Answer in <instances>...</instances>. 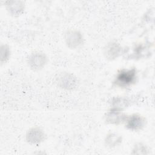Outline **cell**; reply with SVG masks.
Returning a JSON list of instances; mask_svg holds the SVG:
<instances>
[{
  "label": "cell",
  "instance_id": "6da1fadb",
  "mask_svg": "<svg viewBox=\"0 0 155 155\" xmlns=\"http://www.w3.org/2000/svg\"><path fill=\"white\" fill-rule=\"evenodd\" d=\"M136 79L134 69L122 70L116 77V84L120 87H127L131 85Z\"/></svg>",
  "mask_w": 155,
  "mask_h": 155
},
{
  "label": "cell",
  "instance_id": "7a4b0ae2",
  "mask_svg": "<svg viewBox=\"0 0 155 155\" xmlns=\"http://www.w3.org/2000/svg\"><path fill=\"white\" fill-rule=\"evenodd\" d=\"M127 121V127L132 130H137L140 129L145 123V120L143 117L137 114L130 116Z\"/></svg>",
  "mask_w": 155,
  "mask_h": 155
},
{
  "label": "cell",
  "instance_id": "3957f363",
  "mask_svg": "<svg viewBox=\"0 0 155 155\" xmlns=\"http://www.w3.org/2000/svg\"><path fill=\"white\" fill-rule=\"evenodd\" d=\"M45 61L46 58L44 54L40 53H35L30 57L29 64L32 68L39 69L44 65Z\"/></svg>",
  "mask_w": 155,
  "mask_h": 155
},
{
  "label": "cell",
  "instance_id": "277c9868",
  "mask_svg": "<svg viewBox=\"0 0 155 155\" xmlns=\"http://www.w3.org/2000/svg\"><path fill=\"white\" fill-rule=\"evenodd\" d=\"M82 37L78 31H71L67 35L66 41L67 44L74 48L78 47L82 43Z\"/></svg>",
  "mask_w": 155,
  "mask_h": 155
},
{
  "label": "cell",
  "instance_id": "5b68a950",
  "mask_svg": "<svg viewBox=\"0 0 155 155\" xmlns=\"http://www.w3.org/2000/svg\"><path fill=\"white\" fill-rule=\"evenodd\" d=\"M27 140L32 143H39L44 139V134L39 128H33L28 131Z\"/></svg>",
  "mask_w": 155,
  "mask_h": 155
},
{
  "label": "cell",
  "instance_id": "8992f818",
  "mask_svg": "<svg viewBox=\"0 0 155 155\" xmlns=\"http://www.w3.org/2000/svg\"><path fill=\"white\" fill-rule=\"evenodd\" d=\"M124 118V116L120 111H112L107 114L106 120L111 124H117L122 120Z\"/></svg>",
  "mask_w": 155,
  "mask_h": 155
}]
</instances>
